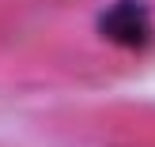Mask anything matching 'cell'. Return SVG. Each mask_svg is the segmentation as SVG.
I'll use <instances>...</instances> for the list:
<instances>
[{
	"instance_id": "obj_1",
	"label": "cell",
	"mask_w": 155,
	"mask_h": 147,
	"mask_svg": "<svg viewBox=\"0 0 155 147\" xmlns=\"http://www.w3.org/2000/svg\"><path fill=\"white\" fill-rule=\"evenodd\" d=\"M98 30H102V38H110L114 45L133 49V53L148 49L155 42V23H151L148 8H144L140 0H117L110 11H102Z\"/></svg>"
}]
</instances>
